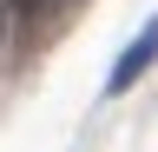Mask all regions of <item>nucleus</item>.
<instances>
[{"mask_svg":"<svg viewBox=\"0 0 158 152\" xmlns=\"http://www.w3.org/2000/svg\"><path fill=\"white\" fill-rule=\"evenodd\" d=\"M66 7H73V0H7V20H13V33L27 46H46L53 27L66 20Z\"/></svg>","mask_w":158,"mask_h":152,"instance_id":"nucleus-1","label":"nucleus"},{"mask_svg":"<svg viewBox=\"0 0 158 152\" xmlns=\"http://www.w3.org/2000/svg\"><path fill=\"white\" fill-rule=\"evenodd\" d=\"M152 60H158V20H145V33H138V40L118 53L112 60V80H106V93H125V86H138L152 73Z\"/></svg>","mask_w":158,"mask_h":152,"instance_id":"nucleus-2","label":"nucleus"}]
</instances>
